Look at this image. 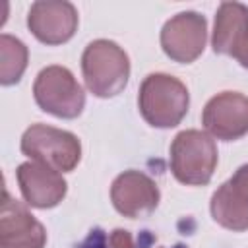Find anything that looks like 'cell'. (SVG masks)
I'll use <instances>...</instances> for the list:
<instances>
[{
    "instance_id": "13",
    "label": "cell",
    "mask_w": 248,
    "mask_h": 248,
    "mask_svg": "<svg viewBox=\"0 0 248 248\" xmlns=\"http://www.w3.org/2000/svg\"><path fill=\"white\" fill-rule=\"evenodd\" d=\"M248 43V6L240 2H221L215 14L211 46L217 54L234 60Z\"/></svg>"
},
{
    "instance_id": "14",
    "label": "cell",
    "mask_w": 248,
    "mask_h": 248,
    "mask_svg": "<svg viewBox=\"0 0 248 248\" xmlns=\"http://www.w3.org/2000/svg\"><path fill=\"white\" fill-rule=\"evenodd\" d=\"M76 248H167V246L159 244L157 236H153L149 231H141L138 236H134L126 229H114L107 232L95 227ZM170 248H188V246L182 242H176Z\"/></svg>"
},
{
    "instance_id": "6",
    "label": "cell",
    "mask_w": 248,
    "mask_h": 248,
    "mask_svg": "<svg viewBox=\"0 0 248 248\" xmlns=\"http://www.w3.org/2000/svg\"><path fill=\"white\" fill-rule=\"evenodd\" d=\"M159 41L170 60L192 64L205 48L207 19L198 12H180L165 21Z\"/></svg>"
},
{
    "instance_id": "1",
    "label": "cell",
    "mask_w": 248,
    "mask_h": 248,
    "mask_svg": "<svg viewBox=\"0 0 248 248\" xmlns=\"http://www.w3.org/2000/svg\"><path fill=\"white\" fill-rule=\"evenodd\" d=\"M138 107L149 126L174 128L188 112L190 93L178 78L155 72L143 78L138 93Z\"/></svg>"
},
{
    "instance_id": "4",
    "label": "cell",
    "mask_w": 248,
    "mask_h": 248,
    "mask_svg": "<svg viewBox=\"0 0 248 248\" xmlns=\"http://www.w3.org/2000/svg\"><path fill=\"white\" fill-rule=\"evenodd\" d=\"M19 149L31 161L43 163L58 172H72L81 159V143L76 134L46 124H31Z\"/></svg>"
},
{
    "instance_id": "15",
    "label": "cell",
    "mask_w": 248,
    "mask_h": 248,
    "mask_svg": "<svg viewBox=\"0 0 248 248\" xmlns=\"http://www.w3.org/2000/svg\"><path fill=\"white\" fill-rule=\"evenodd\" d=\"M29 60V50L23 41L14 35H0V83L14 85L21 79Z\"/></svg>"
},
{
    "instance_id": "10",
    "label": "cell",
    "mask_w": 248,
    "mask_h": 248,
    "mask_svg": "<svg viewBox=\"0 0 248 248\" xmlns=\"http://www.w3.org/2000/svg\"><path fill=\"white\" fill-rule=\"evenodd\" d=\"M211 217L227 231H248V163L238 167L234 174L223 182L209 202Z\"/></svg>"
},
{
    "instance_id": "7",
    "label": "cell",
    "mask_w": 248,
    "mask_h": 248,
    "mask_svg": "<svg viewBox=\"0 0 248 248\" xmlns=\"http://www.w3.org/2000/svg\"><path fill=\"white\" fill-rule=\"evenodd\" d=\"M202 124L211 138L234 141L248 134V97L238 91L213 95L202 112Z\"/></svg>"
},
{
    "instance_id": "12",
    "label": "cell",
    "mask_w": 248,
    "mask_h": 248,
    "mask_svg": "<svg viewBox=\"0 0 248 248\" xmlns=\"http://www.w3.org/2000/svg\"><path fill=\"white\" fill-rule=\"evenodd\" d=\"M46 231L17 200L4 188L0 211V248H45Z\"/></svg>"
},
{
    "instance_id": "11",
    "label": "cell",
    "mask_w": 248,
    "mask_h": 248,
    "mask_svg": "<svg viewBox=\"0 0 248 248\" xmlns=\"http://www.w3.org/2000/svg\"><path fill=\"white\" fill-rule=\"evenodd\" d=\"M17 184L21 190V196L27 205L37 209H50L56 207L68 192V182L62 178V172L37 163L27 161L21 163L16 170Z\"/></svg>"
},
{
    "instance_id": "16",
    "label": "cell",
    "mask_w": 248,
    "mask_h": 248,
    "mask_svg": "<svg viewBox=\"0 0 248 248\" xmlns=\"http://www.w3.org/2000/svg\"><path fill=\"white\" fill-rule=\"evenodd\" d=\"M238 64L242 66V68H248V43H246V46H244V50L238 54Z\"/></svg>"
},
{
    "instance_id": "5",
    "label": "cell",
    "mask_w": 248,
    "mask_h": 248,
    "mask_svg": "<svg viewBox=\"0 0 248 248\" xmlns=\"http://www.w3.org/2000/svg\"><path fill=\"white\" fill-rule=\"evenodd\" d=\"M33 97L41 110L56 118H78L85 107L83 87L66 66L43 68L33 83Z\"/></svg>"
},
{
    "instance_id": "2",
    "label": "cell",
    "mask_w": 248,
    "mask_h": 248,
    "mask_svg": "<svg viewBox=\"0 0 248 248\" xmlns=\"http://www.w3.org/2000/svg\"><path fill=\"white\" fill-rule=\"evenodd\" d=\"M85 87L99 99L116 97L128 83L130 58L126 50L108 39L91 41L81 54Z\"/></svg>"
},
{
    "instance_id": "9",
    "label": "cell",
    "mask_w": 248,
    "mask_h": 248,
    "mask_svg": "<svg viewBox=\"0 0 248 248\" xmlns=\"http://www.w3.org/2000/svg\"><path fill=\"white\" fill-rule=\"evenodd\" d=\"M159 200L161 192L157 182L141 170H124L110 184V202L114 209L128 219L153 213Z\"/></svg>"
},
{
    "instance_id": "8",
    "label": "cell",
    "mask_w": 248,
    "mask_h": 248,
    "mask_svg": "<svg viewBox=\"0 0 248 248\" xmlns=\"http://www.w3.org/2000/svg\"><path fill=\"white\" fill-rule=\"evenodd\" d=\"M78 10L66 0H37L27 12V27L45 45H64L78 31Z\"/></svg>"
},
{
    "instance_id": "3",
    "label": "cell",
    "mask_w": 248,
    "mask_h": 248,
    "mask_svg": "<svg viewBox=\"0 0 248 248\" xmlns=\"http://www.w3.org/2000/svg\"><path fill=\"white\" fill-rule=\"evenodd\" d=\"M217 161V145L207 132L182 130L170 143V170L180 184L205 186L215 172Z\"/></svg>"
}]
</instances>
